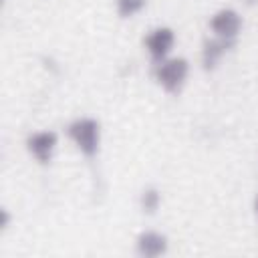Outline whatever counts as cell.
I'll return each instance as SVG.
<instances>
[{
    "instance_id": "cell-9",
    "label": "cell",
    "mask_w": 258,
    "mask_h": 258,
    "mask_svg": "<svg viewBox=\"0 0 258 258\" xmlns=\"http://www.w3.org/2000/svg\"><path fill=\"white\" fill-rule=\"evenodd\" d=\"M159 200L161 198H159L157 189H145L143 196H141V208H143V212L153 214L157 210V206H159Z\"/></svg>"
},
{
    "instance_id": "cell-6",
    "label": "cell",
    "mask_w": 258,
    "mask_h": 258,
    "mask_svg": "<svg viewBox=\"0 0 258 258\" xmlns=\"http://www.w3.org/2000/svg\"><path fill=\"white\" fill-rule=\"evenodd\" d=\"M167 248V240L163 234L159 232H143L139 238H137V252L141 256H147V258H155L159 254H163Z\"/></svg>"
},
{
    "instance_id": "cell-10",
    "label": "cell",
    "mask_w": 258,
    "mask_h": 258,
    "mask_svg": "<svg viewBox=\"0 0 258 258\" xmlns=\"http://www.w3.org/2000/svg\"><path fill=\"white\" fill-rule=\"evenodd\" d=\"M254 208H256V216H258V196H256V204H254Z\"/></svg>"
},
{
    "instance_id": "cell-4",
    "label": "cell",
    "mask_w": 258,
    "mask_h": 258,
    "mask_svg": "<svg viewBox=\"0 0 258 258\" xmlns=\"http://www.w3.org/2000/svg\"><path fill=\"white\" fill-rule=\"evenodd\" d=\"M54 145H56V135L52 131H38L34 135L28 137V151L40 161V163H46L54 151Z\"/></svg>"
},
{
    "instance_id": "cell-3",
    "label": "cell",
    "mask_w": 258,
    "mask_h": 258,
    "mask_svg": "<svg viewBox=\"0 0 258 258\" xmlns=\"http://www.w3.org/2000/svg\"><path fill=\"white\" fill-rule=\"evenodd\" d=\"M210 26H212V30L218 34V38L232 40V38L238 34V30H240V26H242V20H240L238 12L226 8V10H220V12L214 14Z\"/></svg>"
},
{
    "instance_id": "cell-7",
    "label": "cell",
    "mask_w": 258,
    "mask_h": 258,
    "mask_svg": "<svg viewBox=\"0 0 258 258\" xmlns=\"http://www.w3.org/2000/svg\"><path fill=\"white\" fill-rule=\"evenodd\" d=\"M232 40H226V38H218V40H212V42H206V48H204V67L206 69H212L216 62H218V58L226 52V48H228V44H230Z\"/></svg>"
},
{
    "instance_id": "cell-8",
    "label": "cell",
    "mask_w": 258,
    "mask_h": 258,
    "mask_svg": "<svg viewBox=\"0 0 258 258\" xmlns=\"http://www.w3.org/2000/svg\"><path fill=\"white\" fill-rule=\"evenodd\" d=\"M115 2H117V12L123 18L133 16L135 12H139L145 6V0H115Z\"/></svg>"
},
{
    "instance_id": "cell-5",
    "label": "cell",
    "mask_w": 258,
    "mask_h": 258,
    "mask_svg": "<svg viewBox=\"0 0 258 258\" xmlns=\"http://www.w3.org/2000/svg\"><path fill=\"white\" fill-rule=\"evenodd\" d=\"M173 40H175V36H173V32L169 28H155L145 38V46H147V50L151 52L153 58H163L171 50Z\"/></svg>"
},
{
    "instance_id": "cell-1",
    "label": "cell",
    "mask_w": 258,
    "mask_h": 258,
    "mask_svg": "<svg viewBox=\"0 0 258 258\" xmlns=\"http://www.w3.org/2000/svg\"><path fill=\"white\" fill-rule=\"evenodd\" d=\"M69 135L85 155H95L99 149V123L91 117L77 119L69 125Z\"/></svg>"
},
{
    "instance_id": "cell-2",
    "label": "cell",
    "mask_w": 258,
    "mask_h": 258,
    "mask_svg": "<svg viewBox=\"0 0 258 258\" xmlns=\"http://www.w3.org/2000/svg\"><path fill=\"white\" fill-rule=\"evenodd\" d=\"M155 75H157L159 85H163L165 91L175 93V91H179V87L183 85V81L187 77V62L183 58L165 60V62H161L157 67Z\"/></svg>"
}]
</instances>
